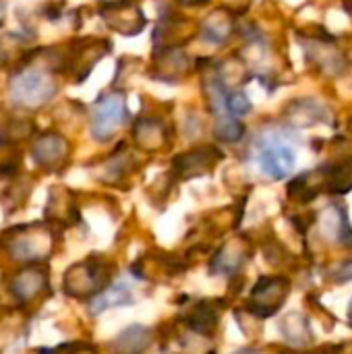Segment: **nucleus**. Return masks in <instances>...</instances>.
I'll return each instance as SVG.
<instances>
[{
  "instance_id": "f257e3e1",
  "label": "nucleus",
  "mask_w": 352,
  "mask_h": 354,
  "mask_svg": "<svg viewBox=\"0 0 352 354\" xmlns=\"http://www.w3.org/2000/svg\"><path fill=\"white\" fill-rule=\"evenodd\" d=\"M257 162L263 174H268L274 180H282L293 172L297 153L282 135L263 133L257 139Z\"/></svg>"
},
{
  "instance_id": "f03ea898",
  "label": "nucleus",
  "mask_w": 352,
  "mask_h": 354,
  "mask_svg": "<svg viewBox=\"0 0 352 354\" xmlns=\"http://www.w3.org/2000/svg\"><path fill=\"white\" fill-rule=\"evenodd\" d=\"M8 91L17 106L35 108L46 104L54 95L56 87L52 79L39 71H21L12 77Z\"/></svg>"
},
{
  "instance_id": "7ed1b4c3",
  "label": "nucleus",
  "mask_w": 352,
  "mask_h": 354,
  "mask_svg": "<svg viewBox=\"0 0 352 354\" xmlns=\"http://www.w3.org/2000/svg\"><path fill=\"white\" fill-rule=\"evenodd\" d=\"M288 292H290V282L286 278L282 276L261 278L253 286L247 307L257 317H272L274 313L280 311V305L286 301Z\"/></svg>"
},
{
  "instance_id": "20e7f679",
  "label": "nucleus",
  "mask_w": 352,
  "mask_h": 354,
  "mask_svg": "<svg viewBox=\"0 0 352 354\" xmlns=\"http://www.w3.org/2000/svg\"><path fill=\"white\" fill-rule=\"evenodd\" d=\"M127 118V104L120 93L102 95L91 114V133L98 141H106Z\"/></svg>"
},
{
  "instance_id": "39448f33",
  "label": "nucleus",
  "mask_w": 352,
  "mask_h": 354,
  "mask_svg": "<svg viewBox=\"0 0 352 354\" xmlns=\"http://www.w3.org/2000/svg\"><path fill=\"white\" fill-rule=\"evenodd\" d=\"M66 278H75L73 286H66L73 295H100L108 282V270L104 263L87 261L71 270Z\"/></svg>"
},
{
  "instance_id": "423d86ee",
  "label": "nucleus",
  "mask_w": 352,
  "mask_h": 354,
  "mask_svg": "<svg viewBox=\"0 0 352 354\" xmlns=\"http://www.w3.org/2000/svg\"><path fill=\"white\" fill-rule=\"evenodd\" d=\"M216 160V153L212 151V147H199L197 151H189L183 153L174 160V170L180 178H193L199 176L203 172H207L212 168Z\"/></svg>"
},
{
  "instance_id": "0eeeda50",
  "label": "nucleus",
  "mask_w": 352,
  "mask_h": 354,
  "mask_svg": "<svg viewBox=\"0 0 352 354\" xmlns=\"http://www.w3.org/2000/svg\"><path fill=\"white\" fill-rule=\"evenodd\" d=\"M218 311L210 305V303H199L195 305L193 311L187 313L185 324L191 332L199 334V336H212L218 328Z\"/></svg>"
},
{
  "instance_id": "6e6552de",
  "label": "nucleus",
  "mask_w": 352,
  "mask_h": 354,
  "mask_svg": "<svg viewBox=\"0 0 352 354\" xmlns=\"http://www.w3.org/2000/svg\"><path fill=\"white\" fill-rule=\"evenodd\" d=\"M66 153V143L62 137H56V135H44L39 137V141L33 145V156L39 164H56L64 158Z\"/></svg>"
},
{
  "instance_id": "1a4fd4ad",
  "label": "nucleus",
  "mask_w": 352,
  "mask_h": 354,
  "mask_svg": "<svg viewBox=\"0 0 352 354\" xmlns=\"http://www.w3.org/2000/svg\"><path fill=\"white\" fill-rule=\"evenodd\" d=\"M243 261H245V253L239 245L237 247L224 245L212 259V272H218L220 276H232L243 266Z\"/></svg>"
},
{
  "instance_id": "9d476101",
  "label": "nucleus",
  "mask_w": 352,
  "mask_h": 354,
  "mask_svg": "<svg viewBox=\"0 0 352 354\" xmlns=\"http://www.w3.org/2000/svg\"><path fill=\"white\" fill-rule=\"evenodd\" d=\"M131 292H129V286L127 284H116L114 288H108V290H102L95 299V303L91 305V311L93 313H102L110 307H118V305H127L131 303Z\"/></svg>"
},
{
  "instance_id": "9b49d317",
  "label": "nucleus",
  "mask_w": 352,
  "mask_h": 354,
  "mask_svg": "<svg viewBox=\"0 0 352 354\" xmlns=\"http://www.w3.org/2000/svg\"><path fill=\"white\" fill-rule=\"evenodd\" d=\"M203 37L207 41H224L230 35V21L222 15V12H214L205 23H203Z\"/></svg>"
},
{
  "instance_id": "f8f14e48",
  "label": "nucleus",
  "mask_w": 352,
  "mask_h": 354,
  "mask_svg": "<svg viewBox=\"0 0 352 354\" xmlns=\"http://www.w3.org/2000/svg\"><path fill=\"white\" fill-rule=\"evenodd\" d=\"M243 135H245V129H243L239 116H226V114H220V116H218V122H216V137H218L220 141L234 143V141H239Z\"/></svg>"
},
{
  "instance_id": "ddd939ff",
  "label": "nucleus",
  "mask_w": 352,
  "mask_h": 354,
  "mask_svg": "<svg viewBox=\"0 0 352 354\" xmlns=\"http://www.w3.org/2000/svg\"><path fill=\"white\" fill-rule=\"evenodd\" d=\"M330 189L332 193H349L352 189V158L334 166L330 176Z\"/></svg>"
},
{
  "instance_id": "4468645a",
  "label": "nucleus",
  "mask_w": 352,
  "mask_h": 354,
  "mask_svg": "<svg viewBox=\"0 0 352 354\" xmlns=\"http://www.w3.org/2000/svg\"><path fill=\"white\" fill-rule=\"evenodd\" d=\"M251 102L247 100V95L245 93H232L230 97H228V110L234 114V116H245V114H249L251 112Z\"/></svg>"
},
{
  "instance_id": "2eb2a0df",
  "label": "nucleus",
  "mask_w": 352,
  "mask_h": 354,
  "mask_svg": "<svg viewBox=\"0 0 352 354\" xmlns=\"http://www.w3.org/2000/svg\"><path fill=\"white\" fill-rule=\"evenodd\" d=\"M332 280H334V282H349V280H352V259L344 261L342 266H338V268L334 270Z\"/></svg>"
},
{
  "instance_id": "dca6fc26",
  "label": "nucleus",
  "mask_w": 352,
  "mask_h": 354,
  "mask_svg": "<svg viewBox=\"0 0 352 354\" xmlns=\"http://www.w3.org/2000/svg\"><path fill=\"white\" fill-rule=\"evenodd\" d=\"M234 354H263L261 351H257V348H243V351H239V353Z\"/></svg>"
},
{
  "instance_id": "f3484780",
  "label": "nucleus",
  "mask_w": 352,
  "mask_h": 354,
  "mask_svg": "<svg viewBox=\"0 0 352 354\" xmlns=\"http://www.w3.org/2000/svg\"><path fill=\"white\" fill-rule=\"evenodd\" d=\"M349 322L352 324V301H351V305H349Z\"/></svg>"
}]
</instances>
